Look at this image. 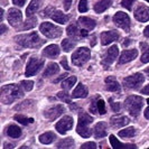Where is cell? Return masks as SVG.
<instances>
[{"label":"cell","mask_w":149,"mask_h":149,"mask_svg":"<svg viewBox=\"0 0 149 149\" xmlns=\"http://www.w3.org/2000/svg\"><path fill=\"white\" fill-rule=\"evenodd\" d=\"M24 97L22 88L17 84H9L1 88L0 91V101L3 104H10L14 101Z\"/></svg>","instance_id":"cell-1"},{"label":"cell","mask_w":149,"mask_h":149,"mask_svg":"<svg viewBox=\"0 0 149 149\" xmlns=\"http://www.w3.org/2000/svg\"><path fill=\"white\" fill-rule=\"evenodd\" d=\"M16 42L22 47H27V48H35L43 44V40L40 39L39 35L36 31H33L29 34H25V35H19L15 37Z\"/></svg>","instance_id":"cell-2"},{"label":"cell","mask_w":149,"mask_h":149,"mask_svg":"<svg viewBox=\"0 0 149 149\" xmlns=\"http://www.w3.org/2000/svg\"><path fill=\"white\" fill-rule=\"evenodd\" d=\"M142 105H143V100L141 97H138V95L128 97L125 101V107L132 117L139 116V113L142 109Z\"/></svg>","instance_id":"cell-3"},{"label":"cell","mask_w":149,"mask_h":149,"mask_svg":"<svg viewBox=\"0 0 149 149\" xmlns=\"http://www.w3.org/2000/svg\"><path fill=\"white\" fill-rule=\"evenodd\" d=\"M91 57V52L88 47H80L77 48L72 55V63L75 66H82Z\"/></svg>","instance_id":"cell-4"},{"label":"cell","mask_w":149,"mask_h":149,"mask_svg":"<svg viewBox=\"0 0 149 149\" xmlns=\"http://www.w3.org/2000/svg\"><path fill=\"white\" fill-rule=\"evenodd\" d=\"M39 30L47 38H58L61 37V35L63 33L62 28L53 25L51 22H43L39 27Z\"/></svg>","instance_id":"cell-5"},{"label":"cell","mask_w":149,"mask_h":149,"mask_svg":"<svg viewBox=\"0 0 149 149\" xmlns=\"http://www.w3.org/2000/svg\"><path fill=\"white\" fill-rule=\"evenodd\" d=\"M43 65H44L43 58H39L36 56L30 57L27 63V66H26V76H33L36 73H38L39 70L43 67Z\"/></svg>","instance_id":"cell-6"},{"label":"cell","mask_w":149,"mask_h":149,"mask_svg":"<svg viewBox=\"0 0 149 149\" xmlns=\"http://www.w3.org/2000/svg\"><path fill=\"white\" fill-rule=\"evenodd\" d=\"M145 81V77L141 73H136L123 79V85L127 89H138Z\"/></svg>","instance_id":"cell-7"},{"label":"cell","mask_w":149,"mask_h":149,"mask_svg":"<svg viewBox=\"0 0 149 149\" xmlns=\"http://www.w3.org/2000/svg\"><path fill=\"white\" fill-rule=\"evenodd\" d=\"M118 54H119V48H118L117 45H113V46H111L110 48H108V51H107V53H105L104 57H103V60H102V62H101L102 66L107 70V68L110 66L114 61L117 60Z\"/></svg>","instance_id":"cell-8"},{"label":"cell","mask_w":149,"mask_h":149,"mask_svg":"<svg viewBox=\"0 0 149 149\" xmlns=\"http://www.w3.org/2000/svg\"><path fill=\"white\" fill-rule=\"evenodd\" d=\"M113 22L118 27L122 28L126 31H129V29H130V18L126 13H122V11L117 13L113 16Z\"/></svg>","instance_id":"cell-9"},{"label":"cell","mask_w":149,"mask_h":149,"mask_svg":"<svg viewBox=\"0 0 149 149\" xmlns=\"http://www.w3.org/2000/svg\"><path fill=\"white\" fill-rule=\"evenodd\" d=\"M73 119L70 116H65L55 125V129L62 134H65L67 131H70L73 127Z\"/></svg>","instance_id":"cell-10"},{"label":"cell","mask_w":149,"mask_h":149,"mask_svg":"<svg viewBox=\"0 0 149 149\" xmlns=\"http://www.w3.org/2000/svg\"><path fill=\"white\" fill-rule=\"evenodd\" d=\"M65 111V108L61 104H56L54 107L48 108L47 110L44 111V116L46 119H48L49 121H54L55 119H57L58 117H61L63 114V112Z\"/></svg>","instance_id":"cell-11"},{"label":"cell","mask_w":149,"mask_h":149,"mask_svg":"<svg viewBox=\"0 0 149 149\" xmlns=\"http://www.w3.org/2000/svg\"><path fill=\"white\" fill-rule=\"evenodd\" d=\"M8 22L13 27H18L22 22V14L20 10L16 8H10L8 11Z\"/></svg>","instance_id":"cell-12"},{"label":"cell","mask_w":149,"mask_h":149,"mask_svg":"<svg viewBox=\"0 0 149 149\" xmlns=\"http://www.w3.org/2000/svg\"><path fill=\"white\" fill-rule=\"evenodd\" d=\"M119 38V33L117 30H110V31H104L101 34V43L102 45H109L118 40Z\"/></svg>","instance_id":"cell-13"},{"label":"cell","mask_w":149,"mask_h":149,"mask_svg":"<svg viewBox=\"0 0 149 149\" xmlns=\"http://www.w3.org/2000/svg\"><path fill=\"white\" fill-rule=\"evenodd\" d=\"M134 18L140 22H146L149 20V8L146 6H139L134 10Z\"/></svg>","instance_id":"cell-14"},{"label":"cell","mask_w":149,"mask_h":149,"mask_svg":"<svg viewBox=\"0 0 149 149\" xmlns=\"http://www.w3.org/2000/svg\"><path fill=\"white\" fill-rule=\"evenodd\" d=\"M138 55V51L137 49H127L121 53L119 57V64H125V63H129L131 61H134Z\"/></svg>","instance_id":"cell-15"},{"label":"cell","mask_w":149,"mask_h":149,"mask_svg":"<svg viewBox=\"0 0 149 149\" xmlns=\"http://www.w3.org/2000/svg\"><path fill=\"white\" fill-rule=\"evenodd\" d=\"M43 55L47 58H56L60 55V47L57 45H49L43 51Z\"/></svg>","instance_id":"cell-16"},{"label":"cell","mask_w":149,"mask_h":149,"mask_svg":"<svg viewBox=\"0 0 149 149\" xmlns=\"http://www.w3.org/2000/svg\"><path fill=\"white\" fill-rule=\"evenodd\" d=\"M43 2H44L43 0H31L30 3L28 5V7H27V9H26V16L30 17V16L34 15L43 6Z\"/></svg>","instance_id":"cell-17"},{"label":"cell","mask_w":149,"mask_h":149,"mask_svg":"<svg viewBox=\"0 0 149 149\" xmlns=\"http://www.w3.org/2000/svg\"><path fill=\"white\" fill-rule=\"evenodd\" d=\"M130 122V120L128 117L125 116H119V117H112L110 120V123L113 128H122L125 126H127L128 123Z\"/></svg>","instance_id":"cell-18"},{"label":"cell","mask_w":149,"mask_h":149,"mask_svg":"<svg viewBox=\"0 0 149 149\" xmlns=\"http://www.w3.org/2000/svg\"><path fill=\"white\" fill-rule=\"evenodd\" d=\"M110 143H111L112 148L114 149H134L136 148V145H131V143H121V142L113 136H110Z\"/></svg>","instance_id":"cell-19"},{"label":"cell","mask_w":149,"mask_h":149,"mask_svg":"<svg viewBox=\"0 0 149 149\" xmlns=\"http://www.w3.org/2000/svg\"><path fill=\"white\" fill-rule=\"evenodd\" d=\"M105 89L111 92H119L120 84L113 76H109L105 79Z\"/></svg>","instance_id":"cell-20"},{"label":"cell","mask_w":149,"mask_h":149,"mask_svg":"<svg viewBox=\"0 0 149 149\" xmlns=\"http://www.w3.org/2000/svg\"><path fill=\"white\" fill-rule=\"evenodd\" d=\"M88 93H89V91L86 89V86L83 85V84H79L74 89V91L72 92V97H74V99H83V97H88Z\"/></svg>","instance_id":"cell-21"},{"label":"cell","mask_w":149,"mask_h":149,"mask_svg":"<svg viewBox=\"0 0 149 149\" xmlns=\"http://www.w3.org/2000/svg\"><path fill=\"white\" fill-rule=\"evenodd\" d=\"M108 134V131H107V125H105L104 122H99L95 125V127H94V137L99 139V138H103L105 137Z\"/></svg>","instance_id":"cell-22"},{"label":"cell","mask_w":149,"mask_h":149,"mask_svg":"<svg viewBox=\"0 0 149 149\" xmlns=\"http://www.w3.org/2000/svg\"><path fill=\"white\" fill-rule=\"evenodd\" d=\"M58 72H60V66H58V64H56V63H49V64L46 66V68H45L43 76H44V77H49V76H52V75L57 74Z\"/></svg>","instance_id":"cell-23"},{"label":"cell","mask_w":149,"mask_h":149,"mask_svg":"<svg viewBox=\"0 0 149 149\" xmlns=\"http://www.w3.org/2000/svg\"><path fill=\"white\" fill-rule=\"evenodd\" d=\"M79 24L88 30H92L97 25V22H94L93 19L89 18V17H80L79 18Z\"/></svg>","instance_id":"cell-24"},{"label":"cell","mask_w":149,"mask_h":149,"mask_svg":"<svg viewBox=\"0 0 149 149\" xmlns=\"http://www.w3.org/2000/svg\"><path fill=\"white\" fill-rule=\"evenodd\" d=\"M112 0H100L97 3L94 5V11L97 13V14H101L105 11L108 8L111 6Z\"/></svg>","instance_id":"cell-25"},{"label":"cell","mask_w":149,"mask_h":149,"mask_svg":"<svg viewBox=\"0 0 149 149\" xmlns=\"http://www.w3.org/2000/svg\"><path fill=\"white\" fill-rule=\"evenodd\" d=\"M51 18H52L54 22H58V24H66L68 22V16H66L64 13H62L60 10H55L53 13Z\"/></svg>","instance_id":"cell-26"},{"label":"cell","mask_w":149,"mask_h":149,"mask_svg":"<svg viewBox=\"0 0 149 149\" xmlns=\"http://www.w3.org/2000/svg\"><path fill=\"white\" fill-rule=\"evenodd\" d=\"M66 33L70 37L74 38L76 40H79V38L81 37V30L77 28V26L75 24H72V25H70L67 27Z\"/></svg>","instance_id":"cell-27"},{"label":"cell","mask_w":149,"mask_h":149,"mask_svg":"<svg viewBox=\"0 0 149 149\" xmlns=\"http://www.w3.org/2000/svg\"><path fill=\"white\" fill-rule=\"evenodd\" d=\"M7 134L10 138H19L22 136V129L18 127V126L10 125L7 128Z\"/></svg>","instance_id":"cell-28"},{"label":"cell","mask_w":149,"mask_h":149,"mask_svg":"<svg viewBox=\"0 0 149 149\" xmlns=\"http://www.w3.org/2000/svg\"><path fill=\"white\" fill-rule=\"evenodd\" d=\"M55 138H56V136L53 132H45V134L39 136V141L43 145H49L55 140Z\"/></svg>","instance_id":"cell-29"},{"label":"cell","mask_w":149,"mask_h":149,"mask_svg":"<svg viewBox=\"0 0 149 149\" xmlns=\"http://www.w3.org/2000/svg\"><path fill=\"white\" fill-rule=\"evenodd\" d=\"M76 132L80 134L83 138H89L92 131L89 128V126H84V125H79L77 123V127H76Z\"/></svg>","instance_id":"cell-30"},{"label":"cell","mask_w":149,"mask_h":149,"mask_svg":"<svg viewBox=\"0 0 149 149\" xmlns=\"http://www.w3.org/2000/svg\"><path fill=\"white\" fill-rule=\"evenodd\" d=\"M93 122L92 117H90L88 113L85 112H81L79 114V125H84V126H89L90 123Z\"/></svg>","instance_id":"cell-31"},{"label":"cell","mask_w":149,"mask_h":149,"mask_svg":"<svg viewBox=\"0 0 149 149\" xmlns=\"http://www.w3.org/2000/svg\"><path fill=\"white\" fill-rule=\"evenodd\" d=\"M74 140L70 137V138H65V139H62L58 143H57V148H73L74 147Z\"/></svg>","instance_id":"cell-32"},{"label":"cell","mask_w":149,"mask_h":149,"mask_svg":"<svg viewBox=\"0 0 149 149\" xmlns=\"http://www.w3.org/2000/svg\"><path fill=\"white\" fill-rule=\"evenodd\" d=\"M75 83H76V77L75 76H70V77L65 79L63 82L61 83V86H62L63 90H70L72 89V86L74 85Z\"/></svg>","instance_id":"cell-33"},{"label":"cell","mask_w":149,"mask_h":149,"mask_svg":"<svg viewBox=\"0 0 149 149\" xmlns=\"http://www.w3.org/2000/svg\"><path fill=\"white\" fill-rule=\"evenodd\" d=\"M118 134H119V137H122V138H131L136 134V129L134 127L126 128V129L120 130Z\"/></svg>","instance_id":"cell-34"},{"label":"cell","mask_w":149,"mask_h":149,"mask_svg":"<svg viewBox=\"0 0 149 149\" xmlns=\"http://www.w3.org/2000/svg\"><path fill=\"white\" fill-rule=\"evenodd\" d=\"M36 24H37V20H36V18L35 17H31L30 16L29 18L26 20V22H24V25L22 26V30H28L30 28H34L35 26H36Z\"/></svg>","instance_id":"cell-35"},{"label":"cell","mask_w":149,"mask_h":149,"mask_svg":"<svg viewBox=\"0 0 149 149\" xmlns=\"http://www.w3.org/2000/svg\"><path fill=\"white\" fill-rule=\"evenodd\" d=\"M75 45H76V43H75V42H72V40L68 39V38L62 40V47H63V51H64V52H70V51H72L75 47Z\"/></svg>","instance_id":"cell-36"},{"label":"cell","mask_w":149,"mask_h":149,"mask_svg":"<svg viewBox=\"0 0 149 149\" xmlns=\"http://www.w3.org/2000/svg\"><path fill=\"white\" fill-rule=\"evenodd\" d=\"M15 120L18 121L19 123H22V125H25V126L28 125V123H33V122H34V119H33V118H26V117H24L22 114H16Z\"/></svg>","instance_id":"cell-37"},{"label":"cell","mask_w":149,"mask_h":149,"mask_svg":"<svg viewBox=\"0 0 149 149\" xmlns=\"http://www.w3.org/2000/svg\"><path fill=\"white\" fill-rule=\"evenodd\" d=\"M142 55H141V62L142 63H149V46H147V48H142Z\"/></svg>","instance_id":"cell-38"},{"label":"cell","mask_w":149,"mask_h":149,"mask_svg":"<svg viewBox=\"0 0 149 149\" xmlns=\"http://www.w3.org/2000/svg\"><path fill=\"white\" fill-rule=\"evenodd\" d=\"M97 110H99L100 114L105 113V103L102 99H97Z\"/></svg>","instance_id":"cell-39"},{"label":"cell","mask_w":149,"mask_h":149,"mask_svg":"<svg viewBox=\"0 0 149 149\" xmlns=\"http://www.w3.org/2000/svg\"><path fill=\"white\" fill-rule=\"evenodd\" d=\"M20 85L25 89V91H31L34 88V82L33 81H22Z\"/></svg>","instance_id":"cell-40"},{"label":"cell","mask_w":149,"mask_h":149,"mask_svg":"<svg viewBox=\"0 0 149 149\" xmlns=\"http://www.w3.org/2000/svg\"><path fill=\"white\" fill-rule=\"evenodd\" d=\"M88 9H89L88 1L86 0H81L80 3H79V10H80V13H86Z\"/></svg>","instance_id":"cell-41"},{"label":"cell","mask_w":149,"mask_h":149,"mask_svg":"<svg viewBox=\"0 0 149 149\" xmlns=\"http://www.w3.org/2000/svg\"><path fill=\"white\" fill-rule=\"evenodd\" d=\"M134 1H136V0H122L121 6L125 7L126 9H128V10H131V9H132V5L134 3Z\"/></svg>","instance_id":"cell-42"},{"label":"cell","mask_w":149,"mask_h":149,"mask_svg":"<svg viewBox=\"0 0 149 149\" xmlns=\"http://www.w3.org/2000/svg\"><path fill=\"white\" fill-rule=\"evenodd\" d=\"M57 97H60L61 100H63V101H65V102H67V103H72L71 102V97H70V95L67 94L66 92H60L58 94H57Z\"/></svg>","instance_id":"cell-43"},{"label":"cell","mask_w":149,"mask_h":149,"mask_svg":"<svg viewBox=\"0 0 149 149\" xmlns=\"http://www.w3.org/2000/svg\"><path fill=\"white\" fill-rule=\"evenodd\" d=\"M90 112H92V113H99V110H97V99H94L92 101V103L90 105Z\"/></svg>","instance_id":"cell-44"},{"label":"cell","mask_w":149,"mask_h":149,"mask_svg":"<svg viewBox=\"0 0 149 149\" xmlns=\"http://www.w3.org/2000/svg\"><path fill=\"white\" fill-rule=\"evenodd\" d=\"M54 11H55V9H54L52 6H49V7H47L46 9H45L44 14H42V16H45V17H52Z\"/></svg>","instance_id":"cell-45"},{"label":"cell","mask_w":149,"mask_h":149,"mask_svg":"<svg viewBox=\"0 0 149 149\" xmlns=\"http://www.w3.org/2000/svg\"><path fill=\"white\" fill-rule=\"evenodd\" d=\"M110 105H111L112 110L116 112H119L120 111V103L119 102H113V100L110 99Z\"/></svg>","instance_id":"cell-46"},{"label":"cell","mask_w":149,"mask_h":149,"mask_svg":"<svg viewBox=\"0 0 149 149\" xmlns=\"http://www.w3.org/2000/svg\"><path fill=\"white\" fill-rule=\"evenodd\" d=\"M82 149H94L97 148V145L94 142H86V143H83L81 146Z\"/></svg>","instance_id":"cell-47"},{"label":"cell","mask_w":149,"mask_h":149,"mask_svg":"<svg viewBox=\"0 0 149 149\" xmlns=\"http://www.w3.org/2000/svg\"><path fill=\"white\" fill-rule=\"evenodd\" d=\"M72 1L73 0H63V2H64V8H65V10H70V8L72 6Z\"/></svg>","instance_id":"cell-48"},{"label":"cell","mask_w":149,"mask_h":149,"mask_svg":"<svg viewBox=\"0 0 149 149\" xmlns=\"http://www.w3.org/2000/svg\"><path fill=\"white\" fill-rule=\"evenodd\" d=\"M14 5L18 6V7H22L25 3H26V0H13Z\"/></svg>","instance_id":"cell-49"},{"label":"cell","mask_w":149,"mask_h":149,"mask_svg":"<svg viewBox=\"0 0 149 149\" xmlns=\"http://www.w3.org/2000/svg\"><path fill=\"white\" fill-rule=\"evenodd\" d=\"M61 64L63 65V67L65 68V70H70V66H68V64H67V60H66V57H63V60L61 61Z\"/></svg>","instance_id":"cell-50"},{"label":"cell","mask_w":149,"mask_h":149,"mask_svg":"<svg viewBox=\"0 0 149 149\" xmlns=\"http://www.w3.org/2000/svg\"><path fill=\"white\" fill-rule=\"evenodd\" d=\"M88 34H89V31H88V29H81V37H86L88 36Z\"/></svg>","instance_id":"cell-51"},{"label":"cell","mask_w":149,"mask_h":149,"mask_svg":"<svg viewBox=\"0 0 149 149\" xmlns=\"http://www.w3.org/2000/svg\"><path fill=\"white\" fill-rule=\"evenodd\" d=\"M143 94H147V95H149V84L147 85V86H145L143 89H142V91H141Z\"/></svg>","instance_id":"cell-52"},{"label":"cell","mask_w":149,"mask_h":149,"mask_svg":"<svg viewBox=\"0 0 149 149\" xmlns=\"http://www.w3.org/2000/svg\"><path fill=\"white\" fill-rule=\"evenodd\" d=\"M143 35H145L147 38H149V26H147V27L145 28V30H143Z\"/></svg>","instance_id":"cell-53"},{"label":"cell","mask_w":149,"mask_h":149,"mask_svg":"<svg viewBox=\"0 0 149 149\" xmlns=\"http://www.w3.org/2000/svg\"><path fill=\"white\" fill-rule=\"evenodd\" d=\"M145 117H146V119L149 120V107L145 110Z\"/></svg>","instance_id":"cell-54"},{"label":"cell","mask_w":149,"mask_h":149,"mask_svg":"<svg viewBox=\"0 0 149 149\" xmlns=\"http://www.w3.org/2000/svg\"><path fill=\"white\" fill-rule=\"evenodd\" d=\"M5 31H6V26L1 25V34H5Z\"/></svg>","instance_id":"cell-55"},{"label":"cell","mask_w":149,"mask_h":149,"mask_svg":"<svg viewBox=\"0 0 149 149\" xmlns=\"http://www.w3.org/2000/svg\"><path fill=\"white\" fill-rule=\"evenodd\" d=\"M5 148H14V146L11 143H5Z\"/></svg>","instance_id":"cell-56"},{"label":"cell","mask_w":149,"mask_h":149,"mask_svg":"<svg viewBox=\"0 0 149 149\" xmlns=\"http://www.w3.org/2000/svg\"><path fill=\"white\" fill-rule=\"evenodd\" d=\"M129 44H130V40H129V39H128V40H125V42H123V46H128Z\"/></svg>","instance_id":"cell-57"},{"label":"cell","mask_w":149,"mask_h":149,"mask_svg":"<svg viewBox=\"0 0 149 149\" xmlns=\"http://www.w3.org/2000/svg\"><path fill=\"white\" fill-rule=\"evenodd\" d=\"M145 73H146V74L148 75V77H149V67H147V68L145 70Z\"/></svg>","instance_id":"cell-58"},{"label":"cell","mask_w":149,"mask_h":149,"mask_svg":"<svg viewBox=\"0 0 149 149\" xmlns=\"http://www.w3.org/2000/svg\"><path fill=\"white\" fill-rule=\"evenodd\" d=\"M147 103H148V104H149V99H148V100H147Z\"/></svg>","instance_id":"cell-59"},{"label":"cell","mask_w":149,"mask_h":149,"mask_svg":"<svg viewBox=\"0 0 149 149\" xmlns=\"http://www.w3.org/2000/svg\"><path fill=\"white\" fill-rule=\"evenodd\" d=\"M146 1H147V2H149V0H146Z\"/></svg>","instance_id":"cell-60"}]
</instances>
